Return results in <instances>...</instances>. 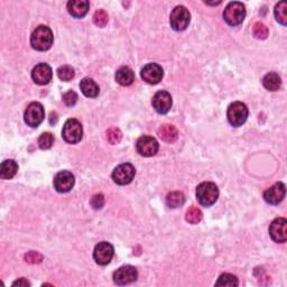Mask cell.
I'll use <instances>...</instances> for the list:
<instances>
[{"label": "cell", "instance_id": "cell-1", "mask_svg": "<svg viewBox=\"0 0 287 287\" xmlns=\"http://www.w3.org/2000/svg\"><path fill=\"white\" fill-rule=\"evenodd\" d=\"M53 33L49 27L40 25L30 36V45L36 51H47L52 47Z\"/></svg>", "mask_w": 287, "mask_h": 287}, {"label": "cell", "instance_id": "cell-2", "mask_svg": "<svg viewBox=\"0 0 287 287\" xmlns=\"http://www.w3.org/2000/svg\"><path fill=\"white\" fill-rule=\"evenodd\" d=\"M219 198L218 186L212 182H204L197 188V199L204 207H210L217 202Z\"/></svg>", "mask_w": 287, "mask_h": 287}, {"label": "cell", "instance_id": "cell-3", "mask_svg": "<svg viewBox=\"0 0 287 287\" xmlns=\"http://www.w3.org/2000/svg\"><path fill=\"white\" fill-rule=\"evenodd\" d=\"M246 17V8L244 3L239 1L230 2L223 11V18L230 26H238L244 21Z\"/></svg>", "mask_w": 287, "mask_h": 287}, {"label": "cell", "instance_id": "cell-4", "mask_svg": "<svg viewBox=\"0 0 287 287\" xmlns=\"http://www.w3.org/2000/svg\"><path fill=\"white\" fill-rule=\"evenodd\" d=\"M227 117L232 126H243L248 118V108L245 103L239 101L231 103L228 108Z\"/></svg>", "mask_w": 287, "mask_h": 287}, {"label": "cell", "instance_id": "cell-5", "mask_svg": "<svg viewBox=\"0 0 287 287\" xmlns=\"http://www.w3.org/2000/svg\"><path fill=\"white\" fill-rule=\"evenodd\" d=\"M62 136L66 143L77 144L83 137V128L79 120L69 119L63 126Z\"/></svg>", "mask_w": 287, "mask_h": 287}, {"label": "cell", "instance_id": "cell-6", "mask_svg": "<svg viewBox=\"0 0 287 287\" xmlns=\"http://www.w3.org/2000/svg\"><path fill=\"white\" fill-rule=\"evenodd\" d=\"M190 21L191 15L184 6H177L173 9L170 17V22L173 29L177 31L184 30L189 26Z\"/></svg>", "mask_w": 287, "mask_h": 287}, {"label": "cell", "instance_id": "cell-7", "mask_svg": "<svg viewBox=\"0 0 287 287\" xmlns=\"http://www.w3.org/2000/svg\"><path fill=\"white\" fill-rule=\"evenodd\" d=\"M44 117H45V111L42 104L39 102H31L26 109L24 119L27 125L35 128V127H38L42 124Z\"/></svg>", "mask_w": 287, "mask_h": 287}, {"label": "cell", "instance_id": "cell-8", "mask_svg": "<svg viewBox=\"0 0 287 287\" xmlns=\"http://www.w3.org/2000/svg\"><path fill=\"white\" fill-rule=\"evenodd\" d=\"M135 174L136 170L131 164L129 163L121 164V165L117 166L115 168V171H113L112 180L115 181V183L119 185H127L134 180Z\"/></svg>", "mask_w": 287, "mask_h": 287}, {"label": "cell", "instance_id": "cell-9", "mask_svg": "<svg viewBox=\"0 0 287 287\" xmlns=\"http://www.w3.org/2000/svg\"><path fill=\"white\" fill-rule=\"evenodd\" d=\"M113 254H115V250H113L112 245L106 243V241H102V243H100L99 245L95 246L93 252V258L95 263L101 266H104L108 265V264L111 262Z\"/></svg>", "mask_w": 287, "mask_h": 287}, {"label": "cell", "instance_id": "cell-10", "mask_svg": "<svg viewBox=\"0 0 287 287\" xmlns=\"http://www.w3.org/2000/svg\"><path fill=\"white\" fill-rule=\"evenodd\" d=\"M137 152L144 157H152L158 152L159 145L158 142L154 137L150 136H143L137 140L136 144Z\"/></svg>", "mask_w": 287, "mask_h": 287}, {"label": "cell", "instance_id": "cell-11", "mask_svg": "<svg viewBox=\"0 0 287 287\" xmlns=\"http://www.w3.org/2000/svg\"><path fill=\"white\" fill-rule=\"evenodd\" d=\"M74 175L69 171L58 172L54 177V188L60 193L70 192L74 186Z\"/></svg>", "mask_w": 287, "mask_h": 287}, {"label": "cell", "instance_id": "cell-12", "mask_svg": "<svg viewBox=\"0 0 287 287\" xmlns=\"http://www.w3.org/2000/svg\"><path fill=\"white\" fill-rule=\"evenodd\" d=\"M138 273L137 270L133 266H122L117 270L113 274V282L117 285H127L137 280Z\"/></svg>", "mask_w": 287, "mask_h": 287}, {"label": "cell", "instance_id": "cell-13", "mask_svg": "<svg viewBox=\"0 0 287 287\" xmlns=\"http://www.w3.org/2000/svg\"><path fill=\"white\" fill-rule=\"evenodd\" d=\"M270 235L275 243L284 244L287 239V221L284 218H277L270 227Z\"/></svg>", "mask_w": 287, "mask_h": 287}, {"label": "cell", "instance_id": "cell-14", "mask_svg": "<svg viewBox=\"0 0 287 287\" xmlns=\"http://www.w3.org/2000/svg\"><path fill=\"white\" fill-rule=\"evenodd\" d=\"M164 75L163 69L156 63H149L142 69L143 80L149 84H157L162 81Z\"/></svg>", "mask_w": 287, "mask_h": 287}, {"label": "cell", "instance_id": "cell-15", "mask_svg": "<svg viewBox=\"0 0 287 287\" xmlns=\"http://www.w3.org/2000/svg\"><path fill=\"white\" fill-rule=\"evenodd\" d=\"M172 97L166 91H159L153 98V107L161 115H165L172 108Z\"/></svg>", "mask_w": 287, "mask_h": 287}, {"label": "cell", "instance_id": "cell-16", "mask_svg": "<svg viewBox=\"0 0 287 287\" xmlns=\"http://www.w3.org/2000/svg\"><path fill=\"white\" fill-rule=\"evenodd\" d=\"M52 76L53 71L51 66L46 63H40V64L36 65L33 69V72H31V77H33L34 82L39 85L47 84L52 80Z\"/></svg>", "mask_w": 287, "mask_h": 287}, {"label": "cell", "instance_id": "cell-17", "mask_svg": "<svg viewBox=\"0 0 287 287\" xmlns=\"http://www.w3.org/2000/svg\"><path fill=\"white\" fill-rule=\"evenodd\" d=\"M285 192L286 189L284 183L279 182V183L274 184L272 188L265 191V193H264V199H265V201L270 204H279L280 202L283 201Z\"/></svg>", "mask_w": 287, "mask_h": 287}, {"label": "cell", "instance_id": "cell-18", "mask_svg": "<svg viewBox=\"0 0 287 287\" xmlns=\"http://www.w3.org/2000/svg\"><path fill=\"white\" fill-rule=\"evenodd\" d=\"M90 3L86 0H71L67 2V10L74 18L84 17L89 11Z\"/></svg>", "mask_w": 287, "mask_h": 287}, {"label": "cell", "instance_id": "cell-19", "mask_svg": "<svg viewBox=\"0 0 287 287\" xmlns=\"http://www.w3.org/2000/svg\"><path fill=\"white\" fill-rule=\"evenodd\" d=\"M80 89L82 91V93L88 98H95L99 94L100 91L99 85L95 83L92 79H90V77H85V79L81 81Z\"/></svg>", "mask_w": 287, "mask_h": 287}, {"label": "cell", "instance_id": "cell-20", "mask_svg": "<svg viewBox=\"0 0 287 287\" xmlns=\"http://www.w3.org/2000/svg\"><path fill=\"white\" fill-rule=\"evenodd\" d=\"M116 81L120 85L128 86L135 81V73L127 66H122L116 72Z\"/></svg>", "mask_w": 287, "mask_h": 287}, {"label": "cell", "instance_id": "cell-21", "mask_svg": "<svg viewBox=\"0 0 287 287\" xmlns=\"http://www.w3.org/2000/svg\"><path fill=\"white\" fill-rule=\"evenodd\" d=\"M17 171V163L13 161V159H8V161H4L1 164V167H0V177H1L2 180H10L16 175Z\"/></svg>", "mask_w": 287, "mask_h": 287}, {"label": "cell", "instance_id": "cell-22", "mask_svg": "<svg viewBox=\"0 0 287 287\" xmlns=\"http://www.w3.org/2000/svg\"><path fill=\"white\" fill-rule=\"evenodd\" d=\"M158 135L166 143H174L179 137L177 129L173 125H163L158 129Z\"/></svg>", "mask_w": 287, "mask_h": 287}, {"label": "cell", "instance_id": "cell-23", "mask_svg": "<svg viewBox=\"0 0 287 287\" xmlns=\"http://www.w3.org/2000/svg\"><path fill=\"white\" fill-rule=\"evenodd\" d=\"M263 84L267 90L270 91H277L282 85L281 76L275 72H271L265 75L263 79Z\"/></svg>", "mask_w": 287, "mask_h": 287}, {"label": "cell", "instance_id": "cell-24", "mask_svg": "<svg viewBox=\"0 0 287 287\" xmlns=\"http://www.w3.org/2000/svg\"><path fill=\"white\" fill-rule=\"evenodd\" d=\"M185 202V197L182 192H172L167 195L166 198V204L170 208H180L184 204Z\"/></svg>", "mask_w": 287, "mask_h": 287}, {"label": "cell", "instance_id": "cell-25", "mask_svg": "<svg viewBox=\"0 0 287 287\" xmlns=\"http://www.w3.org/2000/svg\"><path fill=\"white\" fill-rule=\"evenodd\" d=\"M202 217H203L202 211L200 210L199 208L191 207L189 210L186 211L185 219H186V221L191 223V225H197V223H199L202 220Z\"/></svg>", "mask_w": 287, "mask_h": 287}, {"label": "cell", "instance_id": "cell-26", "mask_svg": "<svg viewBox=\"0 0 287 287\" xmlns=\"http://www.w3.org/2000/svg\"><path fill=\"white\" fill-rule=\"evenodd\" d=\"M287 4L286 2L282 1L280 3L276 4L275 7V17H276V20L281 22L282 25H286V21H287Z\"/></svg>", "mask_w": 287, "mask_h": 287}, {"label": "cell", "instance_id": "cell-27", "mask_svg": "<svg viewBox=\"0 0 287 287\" xmlns=\"http://www.w3.org/2000/svg\"><path fill=\"white\" fill-rule=\"evenodd\" d=\"M217 286H238L239 282L236 276L231 274H223L219 277L216 283Z\"/></svg>", "mask_w": 287, "mask_h": 287}, {"label": "cell", "instance_id": "cell-28", "mask_svg": "<svg viewBox=\"0 0 287 287\" xmlns=\"http://www.w3.org/2000/svg\"><path fill=\"white\" fill-rule=\"evenodd\" d=\"M57 76L58 79L62 81H71L73 77H74V70L72 69L69 65H63L61 67H58L57 70Z\"/></svg>", "mask_w": 287, "mask_h": 287}, {"label": "cell", "instance_id": "cell-29", "mask_svg": "<svg viewBox=\"0 0 287 287\" xmlns=\"http://www.w3.org/2000/svg\"><path fill=\"white\" fill-rule=\"evenodd\" d=\"M54 144V136L51 133H44L38 138V145L42 149H49Z\"/></svg>", "mask_w": 287, "mask_h": 287}, {"label": "cell", "instance_id": "cell-30", "mask_svg": "<svg viewBox=\"0 0 287 287\" xmlns=\"http://www.w3.org/2000/svg\"><path fill=\"white\" fill-rule=\"evenodd\" d=\"M253 33L256 38L265 39L268 36V28L266 27V25L263 24V22H256V24L254 25Z\"/></svg>", "mask_w": 287, "mask_h": 287}, {"label": "cell", "instance_id": "cell-31", "mask_svg": "<svg viewBox=\"0 0 287 287\" xmlns=\"http://www.w3.org/2000/svg\"><path fill=\"white\" fill-rule=\"evenodd\" d=\"M108 13L103 10V9H99V10L95 11L93 16V21L94 24L99 27H104L108 24Z\"/></svg>", "mask_w": 287, "mask_h": 287}, {"label": "cell", "instance_id": "cell-32", "mask_svg": "<svg viewBox=\"0 0 287 287\" xmlns=\"http://www.w3.org/2000/svg\"><path fill=\"white\" fill-rule=\"evenodd\" d=\"M121 138H122L121 131L118 128H115V127L107 131V140L112 145H116L119 143Z\"/></svg>", "mask_w": 287, "mask_h": 287}, {"label": "cell", "instance_id": "cell-33", "mask_svg": "<svg viewBox=\"0 0 287 287\" xmlns=\"http://www.w3.org/2000/svg\"><path fill=\"white\" fill-rule=\"evenodd\" d=\"M63 101H64L66 106H69V107L74 106L77 101V94L74 92V91H69V92H66L64 95H63Z\"/></svg>", "mask_w": 287, "mask_h": 287}, {"label": "cell", "instance_id": "cell-34", "mask_svg": "<svg viewBox=\"0 0 287 287\" xmlns=\"http://www.w3.org/2000/svg\"><path fill=\"white\" fill-rule=\"evenodd\" d=\"M25 261L29 264H39L43 261L42 255L36 252H29L25 255Z\"/></svg>", "mask_w": 287, "mask_h": 287}, {"label": "cell", "instance_id": "cell-35", "mask_svg": "<svg viewBox=\"0 0 287 287\" xmlns=\"http://www.w3.org/2000/svg\"><path fill=\"white\" fill-rule=\"evenodd\" d=\"M91 206H92L93 209L95 210H99V209H101L104 206V198L102 194H97L94 195L91 200Z\"/></svg>", "mask_w": 287, "mask_h": 287}, {"label": "cell", "instance_id": "cell-36", "mask_svg": "<svg viewBox=\"0 0 287 287\" xmlns=\"http://www.w3.org/2000/svg\"><path fill=\"white\" fill-rule=\"evenodd\" d=\"M30 286V283L29 282H27L25 279H20L19 281H17L15 282V283L12 284V286Z\"/></svg>", "mask_w": 287, "mask_h": 287}]
</instances>
